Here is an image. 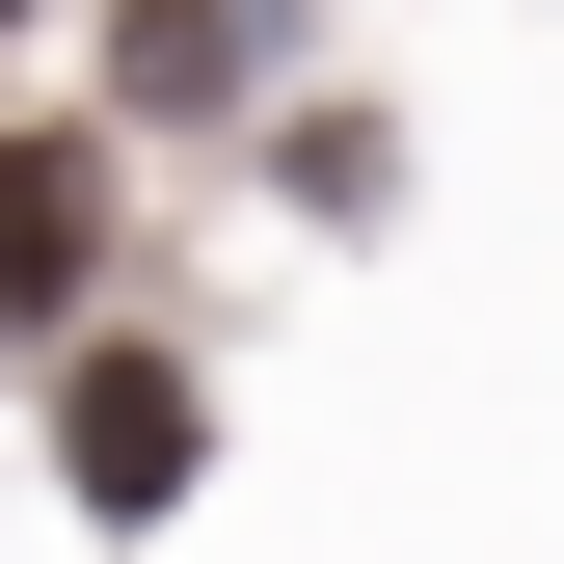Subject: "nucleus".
Returning <instances> with one entry per match:
<instances>
[{"mask_svg":"<svg viewBox=\"0 0 564 564\" xmlns=\"http://www.w3.org/2000/svg\"><path fill=\"white\" fill-rule=\"evenodd\" d=\"M0 28H28V0H0Z\"/></svg>","mask_w":564,"mask_h":564,"instance_id":"obj_5","label":"nucleus"},{"mask_svg":"<svg viewBox=\"0 0 564 564\" xmlns=\"http://www.w3.org/2000/svg\"><path fill=\"white\" fill-rule=\"evenodd\" d=\"M54 484H82L108 538H134V511H188V484H216V403H188V349H82V377H54Z\"/></svg>","mask_w":564,"mask_h":564,"instance_id":"obj_1","label":"nucleus"},{"mask_svg":"<svg viewBox=\"0 0 564 564\" xmlns=\"http://www.w3.org/2000/svg\"><path fill=\"white\" fill-rule=\"evenodd\" d=\"M269 162H296V216H377V188H403V134H377V108H296Z\"/></svg>","mask_w":564,"mask_h":564,"instance_id":"obj_4","label":"nucleus"},{"mask_svg":"<svg viewBox=\"0 0 564 564\" xmlns=\"http://www.w3.org/2000/svg\"><path fill=\"white\" fill-rule=\"evenodd\" d=\"M108 296V162L82 134H0V349H54Z\"/></svg>","mask_w":564,"mask_h":564,"instance_id":"obj_2","label":"nucleus"},{"mask_svg":"<svg viewBox=\"0 0 564 564\" xmlns=\"http://www.w3.org/2000/svg\"><path fill=\"white\" fill-rule=\"evenodd\" d=\"M108 108H134V134L269 108V0H134V28H108Z\"/></svg>","mask_w":564,"mask_h":564,"instance_id":"obj_3","label":"nucleus"}]
</instances>
